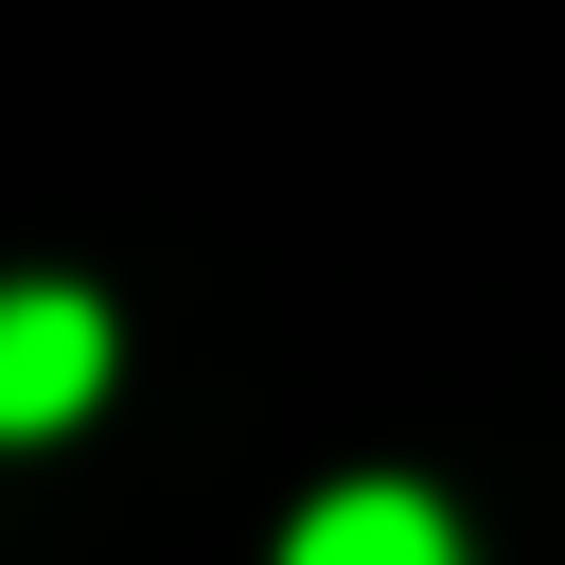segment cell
I'll list each match as a JSON object with an SVG mask.
<instances>
[{
	"label": "cell",
	"instance_id": "obj_1",
	"mask_svg": "<svg viewBox=\"0 0 565 565\" xmlns=\"http://www.w3.org/2000/svg\"><path fill=\"white\" fill-rule=\"evenodd\" d=\"M88 388H106V300L88 282H0V441L88 424Z\"/></svg>",
	"mask_w": 565,
	"mask_h": 565
},
{
	"label": "cell",
	"instance_id": "obj_2",
	"mask_svg": "<svg viewBox=\"0 0 565 565\" xmlns=\"http://www.w3.org/2000/svg\"><path fill=\"white\" fill-rule=\"evenodd\" d=\"M282 565H459V530H441V494L353 477V494H318V512L282 530Z\"/></svg>",
	"mask_w": 565,
	"mask_h": 565
}]
</instances>
